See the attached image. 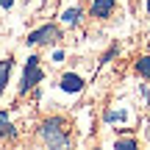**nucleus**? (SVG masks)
Returning a JSON list of instances; mask_svg holds the SVG:
<instances>
[{
    "instance_id": "4",
    "label": "nucleus",
    "mask_w": 150,
    "mask_h": 150,
    "mask_svg": "<svg viewBox=\"0 0 150 150\" xmlns=\"http://www.w3.org/2000/svg\"><path fill=\"white\" fill-rule=\"evenodd\" d=\"M83 83H86V81L81 78L78 72H64V75H61V81H59V89L67 92V95H78V92L83 89Z\"/></svg>"
},
{
    "instance_id": "7",
    "label": "nucleus",
    "mask_w": 150,
    "mask_h": 150,
    "mask_svg": "<svg viewBox=\"0 0 150 150\" xmlns=\"http://www.w3.org/2000/svg\"><path fill=\"white\" fill-rule=\"evenodd\" d=\"M81 17H83V11H81L78 6H72V8H67L64 14H61V22H64V25H78Z\"/></svg>"
},
{
    "instance_id": "10",
    "label": "nucleus",
    "mask_w": 150,
    "mask_h": 150,
    "mask_svg": "<svg viewBox=\"0 0 150 150\" xmlns=\"http://www.w3.org/2000/svg\"><path fill=\"white\" fill-rule=\"evenodd\" d=\"M125 117H128L125 111H106V122H122Z\"/></svg>"
},
{
    "instance_id": "2",
    "label": "nucleus",
    "mask_w": 150,
    "mask_h": 150,
    "mask_svg": "<svg viewBox=\"0 0 150 150\" xmlns=\"http://www.w3.org/2000/svg\"><path fill=\"white\" fill-rule=\"evenodd\" d=\"M45 81V70L39 67V59L36 56H31V59L25 61V70H22V81H20V95H28V92L33 89V86H39Z\"/></svg>"
},
{
    "instance_id": "13",
    "label": "nucleus",
    "mask_w": 150,
    "mask_h": 150,
    "mask_svg": "<svg viewBox=\"0 0 150 150\" xmlns=\"http://www.w3.org/2000/svg\"><path fill=\"white\" fill-rule=\"evenodd\" d=\"M147 14H150V0H147Z\"/></svg>"
},
{
    "instance_id": "8",
    "label": "nucleus",
    "mask_w": 150,
    "mask_h": 150,
    "mask_svg": "<svg viewBox=\"0 0 150 150\" xmlns=\"http://www.w3.org/2000/svg\"><path fill=\"white\" fill-rule=\"evenodd\" d=\"M11 59H6V61H0V95L6 92V83H8V75H11Z\"/></svg>"
},
{
    "instance_id": "5",
    "label": "nucleus",
    "mask_w": 150,
    "mask_h": 150,
    "mask_svg": "<svg viewBox=\"0 0 150 150\" xmlns=\"http://www.w3.org/2000/svg\"><path fill=\"white\" fill-rule=\"evenodd\" d=\"M114 3H117V0H95L89 11H92V17H97V20H106V17H111Z\"/></svg>"
},
{
    "instance_id": "12",
    "label": "nucleus",
    "mask_w": 150,
    "mask_h": 150,
    "mask_svg": "<svg viewBox=\"0 0 150 150\" xmlns=\"http://www.w3.org/2000/svg\"><path fill=\"white\" fill-rule=\"evenodd\" d=\"M0 6H3V8H11V6H14V0H0Z\"/></svg>"
},
{
    "instance_id": "1",
    "label": "nucleus",
    "mask_w": 150,
    "mask_h": 150,
    "mask_svg": "<svg viewBox=\"0 0 150 150\" xmlns=\"http://www.w3.org/2000/svg\"><path fill=\"white\" fill-rule=\"evenodd\" d=\"M39 136L50 150H67L70 147V136H67V122L64 117H47L39 125Z\"/></svg>"
},
{
    "instance_id": "6",
    "label": "nucleus",
    "mask_w": 150,
    "mask_h": 150,
    "mask_svg": "<svg viewBox=\"0 0 150 150\" xmlns=\"http://www.w3.org/2000/svg\"><path fill=\"white\" fill-rule=\"evenodd\" d=\"M17 136V125H11L8 111H0V139H14Z\"/></svg>"
},
{
    "instance_id": "11",
    "label": "nucleus",
    "mask_w": 150,
    "mask_h": 150,
    "mask_svg": "<svg viewBox=\"0 0 150 150\" xmlns=\"http://www.w3.org/2000/svg\"><path fill=\"white\" fill-rule=\"evenodd\" d=\"M114 147H117V150H134L136 142L134 139H117V142H114Z\"/></svg>"
},
{
    "instance_id": "3",
    "label": "nucleus",
    "mask_w": 150,
    "mask_h": 150,
    "mask_svg": "<svg viewBox=\"0 0 150 150\" xmlns=\"http://www.w3.org/2000/svg\"><path fill=\"white\" fill-rule=\"evenodd\" d=\"M59 39H61L59 25H42V28H36V31L28 33L25 42H28V45H56Z\"/></svg>"
},
{
    "instance_id": "9",
    "label": "nucleus",
    "mask_w": 150,
    "mask_h": 150,
    "mask_svg": "<svg viewBox=\"0 0 150 150\" xmlns=\"http://www.w3.org/2000/svg\"><path fill=\"white\" fill-rule=\"evenodd\" d=\"M136 72H139L145 81H150V56H142V59L136 61Z\"/></svg>"
}]
</instances>
